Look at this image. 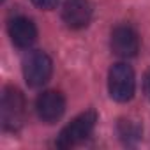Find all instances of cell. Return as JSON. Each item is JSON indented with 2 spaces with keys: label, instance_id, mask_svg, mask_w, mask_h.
<instances>
[{
  "label": "cell",
  "instance_id": "cell-1",
  "mask_svg": "<svg viewBox=\"0 0 150 150\" xmlns=\"http://www.w3.org/2000/svg\"><path fill=\"white\" fill-rule=\"evenodd\" d=\"M96 122H97V113L94 110H88V111H83L80 113L76 118H72L58 134L55 145L58 148H72V146H76L80 145L81 141H85L94 127H96Z\"/></svg>",
  "mask_w": 150,
  "mask_h": 150
},
{
  "label": "cell",
  "instance_id": "cell-2",
  "mask_svg": "<svg viewBox=\"0 0 150 150\" xmlns=\"http://www.w3.org/2000/svg\"><path fill=\"white\" fill-rule=\"evenodd\" d=\"M25 97L14 87H6L0 101V120L6 131L16 132L25 122Z\"/></svg>",
  "mask_w": 150,
  "mask_h": 150
},
{
  "label": "cell",
  "instance_id": "cell-3",
  "mask_svg": "<svg viewBox=\"0 0 150 150\" xmlns=\"http://www.w3.org/2000/svg\"><path fill=\"white\" fill-rule=\"evenodd\" d=\"M108 90L113 101L127 103L134 97L136 90V76L131 65L118 62L113 64L108 72Z\"/></svg>",
  "mask_w": 150,
  "mask_h": 150
},
{
  "label": "cell",
  "instance_id": "cell-4",
  "mask_svg": "<svg viewBox=\"0 0 150 150\" xmlns=\"http://www.w3.org/2000/svg\"><path fill=\"white\" fill-rule=\"evenodd\" d=\"M51 71H53L51 58L44 51H39V50L30 51L23 60V78L27 85L32 88L42 87L44 83H48V80L51 78Z\"/></svg>",
  "mask_w": 150,
  "mask_h": 150
},
{
  "label": "cell",
  "instance_id": "cell-5",
  "mask_svg": "<svg viewBox=\"0 0 150 150\" xmlns=\"http://www.w3.org/2000/svg\"><path fill=\"white\" fill-rule=\"evenodd\" d=\"M35 113L46 124L60 120L62 115L65 113V97L57 90L42 92L35 101Z\"/></svg>",
  "mask_w": 150,
  "mask_h": 150
},
{
  "label": "cell",
  "instance_id": "cell-6",
  "mask_svg": "<svg viewBox=\"0 0 150 150\" xmlns=\"http://www.w3.org/2000/svg\"><path fill=\"white\" fill-rule=\"evenodd\" d=\"M110 44H111V50L117 57L131 58V57H136V53L139 50V37L132 27L118 25L111 32Z\"/></svg>",
  "mask_w": 150,
  "mask_h": 150
},
{
  "label": "cell",
  "instance_id": "cell-7",
  "mask_svg": "<svg viewBox=\"0 0 150 150\" xmlns=\"http://www.w3.org/2000/svg\"><path fill=\"white\" fill-rule=\"evenodd\" d=\"M62 20L72 30L85 28L92 20V6L88 0H65L62 7Z\"/></svg>",
  "mask_w": 150,
  "mask_h": 150
},
{
  "label": "cell",
  "instance_id": "cell-8",
  "mask_svg": "<svg viewBox=\"0 0 150 150\" xmlns=\"http://www.w3.org/2000/svg\"><path fill=\"white\" fill-rule=\"evenodd\" d=\"M7 32L14 46L30 48L37 39V28L34 21L27 16H14L7 23Z\"/></svg>",
  "mask_w": 150,
  "mask_h": 150
},
{
  "label": "cell",
  "instance_id": "cell-9",
  "mask_svg": "<svg viewBox=\"0 0 150 150\" xmlns=\"http://www.w3.org/2000/svg\"><path fill=\"white\" fill-rule=\"evenodd\" d=\"M117 131H118L120 139H122L125 145H134V143L141 138V132H143L141 125H139L136 120H131V118H122V120H118Z\"/></svg>",
  "mask_w": 150,
  "mask_h": 150
},
{
  "label": "cell",
  "instance_id": "cell-10",
  "mask_svg": "<svg viewBox=\"0 0 150 150\" xmlns=\"http://www.w3.org/2000/svg\"><path fill=\"white\" fill-rule=\"evenodd\" d=\"M32 2H34V6H37L39 9L50 11V9H55V7H57L58 0H32Z\"/></svg>",
  "mask_w": 150,
  "mask_h": 150
},
{
  "label": "cell",
  "instance_id": "cell-11",
  "mask_svg": "<svg viewBox=\"0 0 150 150\" xmlns=\"http://www.w3.org/2000/svg\"><path fill=\"white\" fill-rule=\"evenodd\" d=\"M145 94H146L148 99H150V71L146 72V76H145Z\"/></svg>",
  "mask_w": 150,
  "mask_h": 150
}]
</instances>
